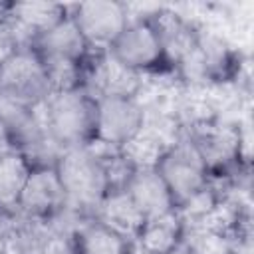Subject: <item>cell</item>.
Instances as JSON below:
<instances>
[{"label": "cell", "mask_w": 254, "mask_h": 254, "mask_svg": "<svg viewBox=\"0 0 254 254\" xmlns=\"http://www.w3.org/2000/svg\"><path fill=\"white\" fill-rule=\"evenodd\" d=\"M169 145H173V143L165 141L155 131L143 127L131 141H127L121 147V153L131 163V167L135 171H139V169H155L159 165L161 157L165 155V151L169 149Z\"/></svg>", "instance_id": "obj_20"}, {"label": "cell", "mask_w": 254, "mask_h": 254, "mask_svg": "<svg viewBox=\"0 0 254 254\" xmlns=\"http://www.w3.org/2000/svg\"><path fill=\"white\" fill-rule=\"evenodd\" d=\"M8 151H14V147H12L10 139H8V135L4 133V129L0 127V155H4V153H8Z\"/></svg>", "instance_id": "obj_25"}, {"label": "cell", "mask_w": 254, "mask_h": 254, "mask_svg": "<svg viewBox=\"0 0 254 254\" xmlns=\"http://www.w3.org/2000/svg\"><path fill=\"white\" fill-rule=\"evenodd\" d=\"M34 52L40 56V60H67L77 64L87 62L91 54L87 42L69 16L48 32L40 34L34 42Z\"/></svg>", "instance_id": "obj_12"}, {"label": "cell", "mask_w": 254, "mask_h": 254, "mask_svg": "<svg viewBox=\"0 0 254 254\" xmlns=\"http://www.w3.org/2000/svg\"><path fill=\"white\" fill-rule=\"evenodd\" d=\"M50 83L52 93L71 91L83 87V75H85V62H67V60H42Z\"/></svg>", "instance_id": "obj_22"}, {"label": "cell", "mask_w": 254, "mask_h": 254, "mask_svg": "<svg viewBox=\"0 0 254 254\" xmlns=\"http://www.w3.org/2000/svg\"><path fill=\"white\" fill-rule=\"evenodd\" d=\"M145 125V109L137 97H99L95 99L93 139L121 149Z\"/></svg>", "instance_id": "obj_7"}, {"label": "cell", "mask_w": 254, "mask_h": 254, "mask_svg": "<svg viewBox=\"0 0 254 254\" xmlns=\"http://www.w3.org/2000/svg\"><path fill=\"white\" fill-rule=\"evenodd\" d=\"M125 190L129 192L131 200L135 202L139 212L145 216V220L177 210V202L157 169L135 171Z\"/></svg>", "instance_id": "obj_11"}, {"label": "cell", "mask_w": 254, "mask_h": 254, "mask_svg": "<svg viewBox=\"0 0 254 254\" xmlns=\"http://www.w3.org/2000/svg\"><path fill=\"white\" fill-rule=\"evenodd\" d=\"M69 16V6L58 2H12V18L26 26L36 38L64 18Z\"/></svg>", "instance_id": "obj_19"}, {"label": "cell", "mask_w": 254, "mask_h": 254, "mask_svg": "<svg viewBox=\"0 0 254 254\" xmlns=\"http://www.w3.org/2000/svg\"><path fill=\"white\" fill-rule=\"evenodd\" d=\"M62 206H65V194L56 169L54 167L32 169L20 192L14 212L38 220H48Z\"/></svg>", "instance_id": "obj_8"}, {"label": "cell", "mask_w": 254, "mask_h": 254, "mask_svg": "<svg viewBox=\"0 0 254 254\" xmlns=\"http://www.w3.org/2000/svg\"><path fill=\"white\" fill-rule=\"evenodd\" d=\"M107 54L115 62H119L121 65L137 73H147L149 69H155L165 60L161 40L149 16L131 18L125 30L109 46Z\"/></svg>", "instance_id": "obj_6"}, {"label": "cell", "mask_w": 254, "mask_h": 254, "mask_svg": "<svg viewBox=\"0 0 254 254\" xmlns=\"http://www.w3.org/2000/svg\"><path fill=\"white\" fill-rule=\"evenodd\" d=\"M0 95L30 107H40L52 95L44 62L34 50L14 52L0 60Z\"/></svg>", "instance_id": "obj_4"}, {"label": "cell", "mask_w": 254, "mask_h": 254, "mask_svg": "<svg viewBox=\"0 0 254 254\" xmlns=\"http://www.w3.org/2000/svg\"><path fill=\"white\" fill-rule=\"evenodd\" d=\"M48 137L62 149L83 147L95 135V99L83 89L52 93L40 105Z\"/></svg>", "instance_id": "obj_1"}, {"label": "cell", "mask_w": 254, "mask_h": 254, "mask_svg": "<svg viewBox=\"0 0 254 254\" xmlns=\"http://www.w3.org/2000/svg\"><path fill=\"white\" fill-rule=\"evenodd\" d=\"M149 20L161 40L165 60L169 58L177 65L183 58H187L194 50L198 26L189 22L185 16L173 10H159L153 16H149Z\"/></svg>", "instance_id": "obj_13"}, {"label": "cell", "mask_w": 254, "mask_h": 254, "mask_svg": "<svg viewBox=\"0 0 254 254\" xmlns=\"http://www.w3.org/2000/svg\"><path fill=\"white\" fill-rule=\"evenodd\" d=\"M52 238L54 234L46 220L12 212L8 220L6 254H42Z\"/></svg>", "instance_id": "obj_16"}, {"label": "cell", "mask_w": 254, "mask_h": 254, "mask_svg": "<svg viewBox=\"0 0 254 254\" xmlns=\"http://www.w3.org/2000/svg\"><path fill=\"white\" fill-rule=\"evenodd\" d=\"M183 242L192 254H234L232 236L208 226H187Z\"/></svg>", "instance_id": "obj_21"}, {"label": "cell", "mask_w": 254, "mask_h": 254, "mask_svg": "<svg viewBox=\"0 0 254 254\" xmlns=\"http://www.w3.org/2000/svg\"><path fill=\"white\" fill-rule=\"evenodd\" d=\"M32 167L18 151L0 155V210L14 212Z\"/></svg>", "instance_id": "obj_18"}, {"label": "cell", "mask_w": 254, "mask_h": 254, "mask_svg": "<svg viewBox=\"0 0 254 254\" xmlns=\"http://www.w3.org/2000/svg\"><path fill=\"white\" fill-rule=\"evenodd\" d=\"M79 254H129L131 240L123 238L103 222L87 218L73 236Z\"/></svg>", "instance_id": "obj_17"}, {"label": "cell", "mask_w": 254, "mask_h": 254, "mask_svg": "<svg viewBox=\"0 0 254 254\" xmlns=\"http://www.w3.org/2000/svg\"><path fill=\"white\" fill-rule=\"evenodd\" d=\"M169 254H192V252H190V250L185 246V242H181V244H179V246H175V248H173Z\"/></svg>", "instance_id": "obj_26"}, {"label": "cell", "mask_w": 254, "mask_h": 254, "mask_svg": "<svg viewBox=\"0 0 254 254\" xmlns=\"http://www.w3.org/2000/svg\"><path fill=\"white\" fill-rule=\"evenodd\" d=\"M69 18L91 52H107L131 20L127 6L115 0H87L71 4Z\"/></svg>", "instance_id": "obj_5"}, {"label": "cell", "mask_w": 254, "mask_h": 254, "mask_svg": "<svg viewBox=\"0 0 254 254\" xmlns=\"http://www.w3.org/2000/svg\"><path fill=\"white\" fill-rule=\"evenodd\" d=\"M93 218L103 222L105 226H109L111 230H115L117 234H121L127 240H135L145 216L139 212V208L135 206V202L131 200L129 192L125 189L121 190H109L103 200L97 204Z\"/></svg>", "instance_id": "obj_14"}, {"label": "cell", "mask_w": 254, "mask_h": 254, "mask_svg": "<svg viewBox=\"0 0 254 254\" xmlns=\"http://www.w3.org/2000/svg\"><path fill=\"white\" fill-rule=\"evenodd\" d=\"M12 14V2L0 0V24H4Z\"/></svg>", "instance_id": "obj_24"}, {"label": "cell", "mask_w": 254, "mask_h": 254, "mask_svg": "<svg viewBox=\"0 0 254 254\" xmlns=\"http://www.w3.org/2000/svg\"><path fill=\"white\" fill-rule=\"evenodd\" d=\"M42 254H79L73 240H67V238H60V236H54L48 246L44 248Z\"/></svg>", "instance_id": "obj_23"}, {"label": "cell", "mask_w": 254, "mask_h": 254, "mask_svg": "<svg viewBox=\"0 0 254 254\" xmlns=\"http://www.w3.org/2000/svg\"><path fill=\"white\" fill-rule=\"evenodd\" d=\"M185 135L194 143L202 161L208 167V173L232 163L240 151V135L234 127L208 121L190 129H185Z\"/></svg>", "instance_id": "obj_9"}, {"label": "cell", "mask_w": 254, "mask_h": 254, "mask_svg": "<svg viewBox=\"0 0 254 254\" xmlns=\"http://www.w3.org/2000/svg\"><path fill=\"white\" fill-rule=\"evenodd\" d=\"M0 127L18 153H24L48 139L40 107H30L4 95H0Z\"/></svg>", "instance_id": "obj_10"}, {"label": "cell", "mask_w": 254, "mask_h": 254, "mask_svg": "<svg viewBox=\"0 0 254 254\" xmlns=\"http://www.w3.org/2000/svg\"><path fill=\"white\" fill-rule=\"evenodd\" d=\"M167 183L177 206L198 194L210 185V173L194 143L183 133L161 157L155 167Z\"/></svg>", "instance_id": "obj_3"}, {"label": "cell", "mask_w": 254, "mask_h": 254, "mask_svg": "<svg viewBox=\"0 0 254 254\" xmlns=\"http://www.w3.org/2000/svg\"><path fill=\"white\" fill-rule=\"evenodd\" d=\"M54 169L60 177L65 204L93 218L97 204L109 192L107 175L97 155L89 149V145L65 149Z\"/></svg>", "instance_id": "obj_2"}, {"label": "cell", "mask_w": 254, "mask_h": 254, "mask_svg": "<svg viewBox=\"0 0 254 254\" xmlns=\"http://www.w3.org/2000/svg\"><path fill=\"white\" fill-rule=\"evenodd\" d=\"M183 220L179 212L173 210L169 214L145 220L133 244L147 254H169L175 246L183 242Z\"/></svg>", "instance_id": "obj_15"}]
</instances>
